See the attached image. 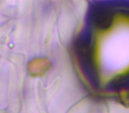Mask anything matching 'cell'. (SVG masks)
I'll return each instance as SVG.
<instances>
[{"label":"cell","mask_w":129,"mask_h":113,"mask_svg":"<svg viewBox=\"0 0 129 113\" xmlns=\"http://www.w3.org/2000/svg\"><path fill=\"white\" fill-rule=\"evenodd\" d=\"M117 100L125 107H129V88H122L118 91Z\"/></svg>","instance_id":"cell-2"},{"label":"cell","mask_w":129,"mask_h":113,"mask_svg":"<svg viewBox=\"0 0 129 113\" xmlns=\"http://www.w3.org/2000/svg\"><path fill=\"white\" fill-rule=\"evenodd\" d=\"M52 68V63L49 58L41 57L35 58L28 61L27 70L32 77H42Z\"/></svg>","instance_id":"cell-1"}]
</instances>
